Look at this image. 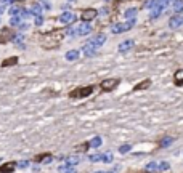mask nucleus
I'll use <instances>...</instances> for the list:
<instances>
[{
    "mask_svg": "<svg viewBox=\"0 0 183 173\" xmlns=\"http://www.w3.org/2000/svg\"><path fill=\"white\" fill-rule=\"evenodd\" d=\"M135 18H132V19H129L127 23H117V24H114L111 28V32L112 34H121V32H125V31H130L133 26H135Z\"/></svg>",
    "mask_w": 183,
    "mask_h": 173,
    "instance_id": "f257e3e1",
    "label": "nucleus"
},
{
    "mask_svg": "<svg viewBox=\"0 0 183 173\" xmlns=\"http://www.w3.org/2000/svg\"><path fill=\"white\" fill-rule=\"evenodd\" d=\"M92 91H93V88H92V87H80V88L73 90L71 93H69V96H71V98H76V99H80V98L89 96Z\"/></svg>",
    "mask_w": 183,
    "mask_h": 173,
    "instance_id": "f03ea898",
    "label": "nucleus"
},
{
    "mask_svg": "<svg viewBox=\"0 0 183 173\" xmlns=\"http://www.w3.org/2000/svg\"><path fill=\"white\" fill-rule=\"evenodd\" d=\"M105 42H106V35H105V34H98V35H95V37L90 38V40H89V45H92V47H95V48H100Z\"/></svg>",
    "mask_w": 183,
    "mask_h": 173,
    "instance_id": "7ed1b4c3",
    "label": "nucleus"
},
{
    "mask_svg": "<svg viewBox=\"0 0 183 173\" xmlns=\"http://www.w3.org/2000/svg\"><path fill=\"white\" fill-rule=\"evenodd\" d=\"M96 15H98V13H96V10H93V8H89V10H85V11L82 13V16H80V18H82V21H83V23H89V21H92V19H93Z\"/></svg>",
    "mask_w": 183,
    "mask_h": 173,
    "instance_id": "20e7f679",
    "label": "nucleus"
},
{
    "mask_svg": "<svg viewBox=\"0 0 183 173\" xmlns=\"http://www.w3.org/2000/svg\"><path fill=\"white\" fill-rule=\"evenodd\" d=\"M119 85V80L117 79H108V80H103L101 82V88L103 90H112Z\"/></svg>",
    "mask_w": 183,
    "mask_h": 173,
    "instance_id": "39448f33",
    "label": "nucleus"
},
{
    "mask_svg": "<svg viewBox=\"0 0 183 173\" xmlns=\"http://www.w3.org/2000/svg\"><path fill=\"white\" fill-rule=\"evenodd\" d=\"M164 8H165V5H164V3H158L156 7H154V8L151 10V13H149V16H151L153 19H156V18H159V16L162 15V11H164Z\"/></svg>",
    "mask_w": 183,
    "mask_h": 173,
    "instance_id": "423d86ee",
    "label": "nucleus"
},
{
    "mask_svg": "<svg viewBox=\"0 0 183 173\" xmlns=\"http://www.w3.org/2000/svg\"><path fill=\"white\" fill-rule=\"evenodd\" d=\"M92 32V26L89 23H82L79 28H77V34L79 35H89Z\"/></svg>",
    "mask_w": 183,
    "mask_h": 173,
    "instance_id": "0eeeda50",
    "label": "nucleus"
},
{
    "mask_svg": "<svg viewBox=\"0 0 183 173\" xmlns=\"http://www.w3.org/2000/svg\"><path fill=\"white\" fill-rule=\"evenodd\" d=\"M133 45H135V42H133V40H125V42H122V43L119 45V51H121V53H125V51L132 50V48H133Z\"/></svg>",
    "mask_w": 183,
    "mask_h": 173,
    "instance_id": "6e6552de",
    "label": "nucleus"
},
{
    "mask_svg": "<svg viewBox=\"0 0 183 173\" xmlns=\"http://www.w3.org/2000/svg\"><path fill=\"white\" fill-rule=\"evenodd\" d=\"M181 26V16H174V18H170V21H169V28L170 29H178Z\"/></svg>",
    "mask_w": 183,
    "mask_h": 173,
    "instance_id": "1a4fd4ad",
    "label": "nucleus"
},
{
    "mask_svg": "<svg viewBox=\"0 0 183 173\" xmlns=\"http://www.w3.org/2000/svg\"><path fill=\"white\" fill-rule=\"evenodd\" d=\"M61 23L63 24H71L74 19H76V16L73 15V13H69V11H66V13H63V15H61Z\"/></svg>",
    "mask_w": 183,
    "mask_h": 173,
    "instance_id": "9d476101",
    "label": "nucleus"
},
{
    "mask_svg": "<svg viewBox=\"0 0 183 173\" xmlns=\"http://www.w3.org/2000/svg\"><path fill=\"white\" fill-rule=\"evenodd\" d=\"M172 8L175 13H183V0H174Z\"/></svg>",
    "mask_w": 183,
    "mask_h": 173,
    "instance_id": "9b49d317",
    "label": "nucleus"
},
{
    "mask_svg": "<svg viewBox=\"0 0 183 173\" xmlns=\"http://www.w3.org/2000/svg\"><path fill=\"white\" fill-rule=\"evenodd\" d=\"M77 58H79V51L77 50H71V51L66 53V59L67 61H76Z\"/></svg>",
    "mask_w": 183,
    "mask_h": 173,
    "instance_id": "f8f14e48",
    "label": "nucleus"
},
{
    "mask_svg": "<svg viewBox=\"0 0 183 173\" xmlns=\"http://www.w3.org/2000/svg\"><path fill=\"white\" fill-rule=\"evenodd\" d=\"M83 53H85V55H87V56H93V55H95V53H96V48L87 43L85 47H83Z\"/></svg>",
    "mask_w": 183,
    "mask_h": 173,
    "instance_id": "ddd939ff",
    "label": "nucleus"
},
{
    "mask_svg": "<svg viewBox=\"0 0 183 173\" xmlns=\"http://www.w3.org/2000/svg\"><path fill=\"white\" fill-rule=\"evenodd\" d=\"M175 85H183V69H180V71H177V74H175Z\"/></svg>",
    "mask_w": 183,
    "mask_h": 173,
    "instance_id": "4468645a",
    "label": "nucleus"
},
{
    "mask_svg": "<svg viewBox=\"0 0 183 173\" xmlns=\"http://www.w3.org/2000/svg\"><path fill=\"white\" fill-rule=\"evenodd\" d=\"M124 15H125V18H127V19H132V18H135V15H137V10H135V8H129L127 11L124 13Z\"/></svg>",
    "mask_w": 183,
    "mask_h": 173,
    "instance_id": "2eb2a0df",
    "label": "nucleus"
},
{
    "mask_svg": "<svg viewBox=\"0 0 183 173\" xmlns=\"http://www.w3.org/2000/svg\"><path fill=\"white\" fill-rule=\"evenodd\" d=\"M10 24L11 26H21V18L19 16H11L10 18Z\"/></svg>",
    "mask_w": 183,
    "mask_h": 173,
    "instance_id": "dca6fc26",
    "label": "nucleus"
},
{
    "mask_svg": "<svg viewBox=\"0 0 183 173\" xmlns=\"http://www.w3.org/2000/svg\"><path fill=\"white\" fill-rule=\"evenodd\" d=\"M21 10H23V8H18V7H11V8H10V15H11V16H18L19 13H21Z\"/></svg>",
    "mask_w": 183,
    "mask_h": 173,
    "instance_id": "f3484780",
    "label": "nucleus"
},
{
    "mask_svg": "<svg viewBox=\"0 0 183 173\" xmlns=\"http://www.w3.org/2000/svg\"><path fill=\"white\" fill-rule=\"evenodd\" d=\"M100 144H101V138H100V136H96V138H93V140L90 141V146H93V148H98Z\"/></svg>",
    "mask_w": 183,
    "mask_h": 173,
    "instance_id": "a211bd4d",
    "label": "nucleus"
},
{
    "mask_svg": "<svg viewBox=\"0 0 183 173\" xmlns=\"http://www.w3.org/2000/svg\"><path fill=\"white\" fill-rule=\"evenodd\" d=\"M31 13H32V15H35V16H37V15H40V13H42V7L35 3V5L32 7V11H31Z\"/></svg>",
    "mask_w": 183,
    "mask_h": 173,
    "instance_id": "6ab92c4d",
    "label": "nucleus"
},
{
    "mask_svg": "<svg viewBox=\"0 0 183 173\" xmlns=\"http://www.w3.org/2000/svg\"><path fill=\"white\" fill-rule=\"evenodd\" d=\"M16 61H18V58H16V56H13V58H8V59H5V63H3V66H10V64H16Z\"/></svg>",
    "mask_w": 183,
    "mask_h": 173,
    "instance_id": "aec40b11",
    "label": "nucleus"
},
{
    "mask_svg": "<svg viewBox=\"0 0 183 173\" xmlns=\"http://www.w3.org/2000/svg\"><path fill=\"white\" fill-rule=\"evenodd\" d=\"M42 23H44V19H42V16H40V15H37V16H35V24H37V26H40Z\"/></svg>",
    "mask_w": 183,
    "mask_h": 173,
    "instance_id": "412c9836",
    "label": "nucleus"
},
{
    "mask_svg": "<svg viewBox=\"0 0 183 173\" xmlns=\"http://www.w3.org/2000/svg\"><path fill=\"white\" fill-rule=\"evenodd\" d=\"M129 149H130V146H129V144H125V146H121V149H119V151H121V152H127Z\"/></svg>",
    "mask_w": 183,
    "mask_h": 173,
    "instance_id": "4be33fe9",
    "label": "nucleus"
},
{
    "mask_svg": "<svg viewBox=\"0 0 183 173\" xmlns=\"http://www.w3.org/2000/svg\"><path fill=\"white\" fill-rule=\"evenodd\" d=\"M148 85H149V80H146V82H143V84H140L137 88H138V90H140V88H146Z\"/></svg>",
    "mask_w": 183,
    "mask_h": 173,
    "instance_id": "5701e85b",
    "label": "nucleus"
},
{
    "mask_svg": "<svg viewBox=\"0 0 183 173\" xmlns=\"http://www.w3.org/2000/svg\"><path fill=\"white\" fill-rule=\"evenodd\" d=\"M8 170H13V165H7V167L2 168V171H8Z\"/></svg>",
    "mask_w": 183,
    "mask_h": 173,
    "instance_id": "b1692460",
    "label": "nucleus"
},
{
    "mask_svg": "<svg viewBox=\"0 0 183 173\" xmlns=\"http://www.w3.org/2000/svg\"><path fill=\"white\" fill-rule=\"evenodd\" d=\"M170 141H172V138H167V140H164V141H162V144H164V146H167Z\"/></svg>",
    "mask_w": 183,
    "mask_h": 173,
    "instance_id": "393cba45",
    "label": "nucleus"
},
{
    "mask_svg": "<svg viewBox=\"0 0 183 173\" xmlns=\"http://www.w3.org/2000/svg\"><path fill=\"white\" fill-rule=\"evenodd\" d=\"M44 7H45V8H47V10H50V8H51V5H50V3H48V2H45V3H44Z\"/></svg>",
    "mask_w": 183,
    "mask_h": 173,
    "instance_id": "a878e982",
    "label": "nucleus"
},
{
    "mask_svg": "<svg viewBox=\"0 0 183 173\" xmlns=\"http://www.w3.org/2000/svg\"><path fill=\"white\" fill-rule=\"evenodd\" d=\"M19 28H21L23 31H26V29H27V24H21V26H19Z\"/></svg>",
    "mask_w": 183,
    "mask_h": 173,
    "instance_id": "bb28decb",
    "label": "nucleus"
},
{
    "mask_svg": "<svg viewBox=\"0 0 183 173\" xmlns=\"http://www.w3.org/2000/svg\"><path fill=\"white\" fill-rule=\"evenodd\" d=\"M3 11V5H0V13H2Z\"/></svg>",
    "mask_w": 183,
    "mask_h": 173,
    "instance_id": "cd10ccee",
    "label": "nucleus"
},
{
    "mask_svg": "<svg viewBox=\"0 0 183 173\" xmlns=\"http://www.w3.org/2000/svg\"><path fill=\"white\" fill-rule=\"evenodd\" d=\"M169 2H172V0H165V3H169Z\"/></svg>",
    "mask_w": 183,
    "mask_h": 173,
    "instance_id": "c85d7f7f",
    "label": "nucleus"
},
{
    "mask_svg": "<svg viewBox=\"0 0 183 173\" xmlns=\"http://www.w3.org/2000/svg\"><path fill=\"white\" fill-rule=\"evenodd\" d=\"M181 26H183V16H181Z\"/></svg>",
    "mask_w": 183,
    "mask_h": 173,
    "instance_id": "c756f323",
    "label": "nucleus"
}]
</instances>
